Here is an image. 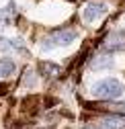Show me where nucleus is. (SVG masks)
I'll list each match as a JSON object with an SVG mask.
<instances>
[{
  "instance_id": "nucleus-2",
  "label": "nucleus",
  "mask_w": 125,
  "mask_h": 129,
  "mask_svg": "<svg viewBox=\"0 0 125 129\" xmlns=\"http://www.w3.org/2000/svg\"><path fill=\"white\" fill-rule=\"evenodd\" d=\"M78 37V33L74 29H59V31H53L47 37L43 39V49H51V47H64V45H70L74 39Z\"/></svg>"
},
{
  "instance_id": "nucleus-1",
  "label": "nucleus",
  "mask_w": 125,
  "mask_h": 129,
  "mask_svg": "<svg viewBox=\"0 0 125 129\" xmlns=\"http://www.w3.org/2000/svg\"><path fill=\"white\" fill-rule=\"evenodd\" d=\"M92 94L101 101H115L123 94V84L115 78H107V80H101L92 86Z\"/></svg>"
},
{
  "instance_id": "nucleus-3",
  "label": "nucleus",
  "mask_w": 125,
  "mask_h": 129,
  "mask_svg": "<svg viewBox=\"0 0 125 129\" xmlns=\"http://www.w3.org/2000/svg\"><path fill=\"white\" fill-rule=\"evenodd\" d=\"M105 14H107V4L101 2V0H92V2H88V4L84 6L82 19H84L86 23H95L97 19L105 17Z\"/></svg>"
},
{
  "instance_id": "nucleus-6",
  "label": "nucleus",
  "mask_w": 125,
  "mask_h": 129,
  "mask_svg": "<svg viewBox=\"0 0 125 129\" xmlns=\"http://www.w3.org/2000/svg\"><path fill=\"white\" fill-rule=\"evenodd\" d=\"M17 66H14L12 59H0V78H8L14 74Z\"/></svg>"
},
{
  "instance_id": "nucleus-4",
  "label": "nucleus",
  "mask_w": 125,
  "mask_h": 129,
  "mask_svg": "<svg viewBox=\"0 0 125 129\" xmlns=\"http://www.w3.org/2000/svg\"><path fill=\"white\" fill-rule=\"evenodd\" d=\"M123 47H125V33H111L103 43L105 51H119Z\"/></svg>"
},
{
  "instance_id": "nucleus-9",
  "label": "nucleus",
  "mask_w": 125,
  "mask_h": 129,
  "mask_svg": "<svg viewBox=\"0 0 125 129\" xmlns=\"http://www.w3.org/2000/svg\"><path fill=\"white\" fill-rule=\"evenodd\" d=\"M82 129H103V127L101 125H84Z\"/></svg>"
},
{
  "instance_id": "nucleus-5",
  "label": "nucleus",
  "mask_w": 125,
  "mask_h": 129,
  "mask_svg": "<svg viewBox=\"0 0 125 129\" xmlns=\"http://www.w3.org/2000/svg\"><path fill=\"white\" fill-rule=\"evenodd\" d=\"M101 127L103 129H125V117H121V115H107V117H103Z\"/></svg>"
},
{
  "instance_id": "nucleus-7",
  "label": "nucleus",
  "mask_w": 125,
  "mask_h": 129,
  "mask_svg": "<svg viewBox=\"0 0 125 129\" xmlns=\"http://www.w3.org/2000/svg\"><path fill=\"white\" fill-rule=\"evenodd\" d=\"M39 72H41V76L49 78V76L57 74V72H59V68L55 66V63H49V61H41V63H39Z\"/></svg>"
},
{
  "instance_id": "nucleus-8",
  "label": "nucleus",
  "mask_w": 125,
  "mask_h": 129,
  "mask_svg": "<svg viewBox=\"0 0 125 129\" xmlns=\"http://www.w3.org/2000/svg\"><path fill=\"white\" fill-rule=\"evenodd\" d=\"M109 111H111L113 115L125 117V103H111V105H109Z\"/></svg>"
}]
</instances>
